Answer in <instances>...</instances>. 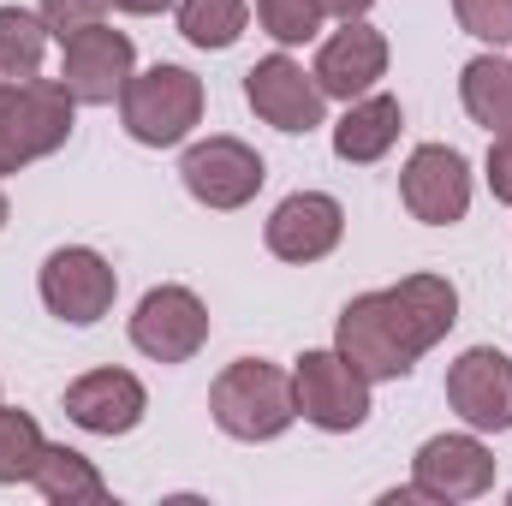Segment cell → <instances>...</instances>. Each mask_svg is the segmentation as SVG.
I'll list each match as a JSON object with an SVG mask.
<instances>
[{
  "mask_svg": "<svg viewBox=\"0 0 512 506\" xmlns=\"http://www.w3.org/2000/svg\"><path fill=\"white\" fill-rule=\"evenodd\" d=\"M6 221H12V203H6V179H0V233H6Z\"/></svg>",
  "mask_w": 512,
  "mask_h": 506,
  "instance_id": "f1b7e54d",
  "label": "cell"
},
{
  "mask_svg": "<svg viewBox=\"0 0 512 506\" xmlns=\"http://www.w3.org/2000/svg\"><path fill=\"white\" fill-rule=\"evenodd\" d=\"M292 399H298V423H310L322 435H358L376 411V381L346 352L316 346V352L292 358Z\"/></svg>",
  "mask_w": 512,
  "mask_h": 506,
  "instance_id": "5b68a950",
  "label": "cell"
},
{
  "mask_svg": "<svg viewBox=\"0 0 512 506\" xmlns=\"http://www.w3.org/2000/svg\"><path fill=\"white\" fill-rule=\"evenodd\" d=\"M173 24L191 48L203 54H227L245 30H251V0H179Z\"/></svg>",
  "mask_w": 512,
  "mask_h": 506,
  "instance_id": "ffe728a7",
  "label": "cell"
},
{
  "mask_svg": "<svg viewBox=\"0 0 512 506\" xmlns=\"http://www.w3.org/2000/svg\"><path fill=\"white\" fill-rule=\"evenodd\" d=\"M215 334V316L203 304L197 286L185 280H161L137 298V310L126 316V340L131 352H143L149 364H191Z\"/></svg>",
  "mask_w": 512,
  "mask_h": 506,
  "instance_id": "8992f818",
  "label": "cell"
},
{
  "mask_svg": "<svg viewBox=\"0 0 512 506\" xmlns=\"http://www.w3.org/2000/svg\"><path fill=\"white\" fill-rule=\"evenodd\" d=\"M42 447H48L42 423H36L24 405H6V399H0V489L30 483V471H36Z\"/></svg>",
  "mask_w": 512,
  "mask_h": 506,
  "instance_id": "7402d4cb",
  "label": "cell"
},
{
  "mask_svg": "<svg viewBox=\"0 0 512 506\" xmlns=\"http://www.w3.org/2000/svg\"><path fill=\"white\" fill-rule=\"evenodd\" d=\"M30 489H36L48 506H102V501H114V489H108V477L96 471V459L78 453V447H66V441H48V447H42L36 471H30Z\"/></svg>",
  "mask_w": 512,
  "mask_h": 506,
  "instance_id": "d6986e66",
  "label": "cell"
},
{
  "mask_svg": "<svg viewBox=\"0 0 512 506\" xmlns=\"http://www.w3.org/2000/svg\"><path fill=\"white\" fill-rule=\"evenodd\" d=\"M131 72H137V42L114 24H90V30L60 42V72L54 78L72 90L78 108H114L120 90L131 84Z\"/></svg>",
  "mask_w": 512,
  "mask_h": 506,
  "instance_id": "4fadbf2b",
  "label": "cell"
},
{
  "mask_svg": "<svg viewBox=\"0 0 512 506\" xmlns=\"http://www.w3.org/2000/svg\"><path fill=\"white\" fill-rule=\"evenodd\" d=\"M245 102H251V114L262 126L286 131V137H310V131L328 126V96H322L316 72L292 48L262 54L245 72Z\"/></svg>",
  "mask_w": 512,
  "mask_h": 506,
  "instance_id": "30bf717a",
  "label": "cell"
},
{
  "mask_svg": "<svg viewBox=\"0 0 512 506\" xmlns=\"http://www.w3.org/2000/svg\"><path fill=\"white\" fill-rule=\"evenodd\" d=\"M209 417L227 441L268 447L298 423V399H292V370L268 364V358H233L221 376L209 381Z\"/></svg>",
  "mask_w": 512,
  "mask_h": 506,
  "instance_id": "3957f363",
  "label": "cell"
},
{
  "mask_svg": "<svg viewBox=\"0 0 512 506\" xmlns=\"http://www.w3.org/2000/svg\"><path fill=\"white\" fill-rule=\"evenodd\" d=\"M120 126L131 143L143 149H185L203 114H209V90L191 66H173V60H155L143 72H131V84L120 90Z\"/></svg>",
  "mask_w": 512,
  "mask_h": 506,
  "instance_id": "7a4b0ae2",
  "label": "cell"
},
{
  "mask_svg": "<svg viewBox=\"0 0 512 506\" xmlns=\"http://www.w3.org/2000/svg\"><path fill=\"white\" fill-rule=\"evenodd\" d=\"M370 6H376V0H322L328 18H370Z\"/></svg>",
  "mask_w": 512,
  "mask_h": 506,
  "instance_id": "83f0119b",
  "label": "cell"
},
{
  "mask_svg": "<svg viewBox=\"0 0 512 506\" xmlns=\"http://www.w3.org/2000/svg\"><path fill=\"white\" fill-rule=\"evenodd\" d=\"M262 245H268L274 262H292V268L328 262L346 245V203L334 191H292V197H280L268 209Z\"/></svg>",
  "mask_w": 512,
  "mask_h": 506,
  "instance_id": "7c38bea8",
  "label": "cell"
},
{
  "mask_svg": "<svg viewBox=\"0 0 512 506\" xmlns=\"http://www.w3.org/2000/svg\"><path fill=\"white\" fill-rule=\"evenodd\" d=\"M453 24L483 48H512V0H453Z\"/></svg>",
  "mask_w": 512,
  "mask_h": 506,
  "instance_id": "cb8c5ba5",
  "label": "cell"
},
{
  "mask_svg": "<svg viewBox=\"0 0 512 506\" xmlns=\"http://www.w3.org/2000/svg\"><path fill=\"white\" fill-rule=\"evenodd\" d=\"M411 489L429 506H465L495 489V447L477 429H441L411 453Z\"/></svg>",
  "mask_w": 512,
  "mask_h": 506,
  "instance_id": "9c48e42d",
  "label": "cell"
},
{
  "mask_svg": "<svg viewBox=\"0 0 512 506\" xmlns=\"http://www.w3.org/2000/svg\"><path fill=\"white\" fill-rule=\"evenodd\" d=\"M78 131V102L60 78H18L0 84V179L60 155Z\"/></svg>",
  "mask_w": 512,
  "mask_h": 506,
  "instance_id": "277c9868",
  "label": "cell"
},
{
  "mask_svg": "<svg viewBox=\"0 0 512 506\" xmlns=\"http://www.w3.org/2000/svg\"><path fill=\"white\" fill-rule=\"evenodd\" d=\"M60 405H66V417L84 429V435H131L143 417H149V387L131 376V370H84L78 381H66V393H60Z\"/></svg>",
  "mask_w": 512,
  "mask_h": 506,
  "instance_id": "2e32d148",
  "label": "cell"
},
{
  "mask_svg": "<svg viewBox=\"0 0 512 506\" xmlns=\"http://www.w3.org/2000/svg\"><path fill=\"white\" fill-rule=\"evenodd\" d=\"M36 298L54 322L66 328H96L102 316H114L120 298V274L96 245H54L36 268Z\"/></svg>",
  "mask_w": 512,
  "mask_h": 506,
  "instance_id": "ba28073f",
  "label": "cell"
},
{
  "mask_svg": "<svg viewBox=\"0 0 512 506\" xmlns=\"http://www.w3.org/2000/svg\"><path fill=\"white\" fill-rule=\"evenodd\" d=\"M114 12H126V18H161V12H173L179 0H108Z\"/></svg>",
  "mask_w": 512,
  "mask_h": 506,
  "instance_id": "4316f807",
  "label": "cell"
},
{
  "mask_svg": "<svg viewBox=\"0 0 512 506\" xmlns=\"http://www.w3.org/2000/svg\"><path fill=\"white\" fill-rule=\"evenodd\" d=\"M251 12H256L262 36H268L274 48H310V42H322V30H328L322 0H251Z\"/></svg>",
  "mask_w": 512,
  "mask_h": 506,
  "instance_id": "603a6c76",
  "label": "cell"
},
{
  "mask_svg": "<svg viewBox=\"0 0 512 506\" xmlns=\"http://www.w3.org/2000/svg\"><path fill=\"white\" fill-rule=\"evenodd\" d=\"M36 12H42V24H48V36L54 42H66V36H78V30H90V24H108V0H36Z\"/></svg>",
  "mask_w": 512,
  "mask_h": 506,
  "instance_id": "d4e9b609",
  "label": "cell"
},
{
  "mask_svg": "<svg viewBox=\"0 0 512 506\" xmlns=\"http://www.w3.org/2000/svg\"><path fill=\"white\" fill-rule=\"evenodd\" d=\"M387 66H393V42L370 18H340V30H328L316 42V60H310L328 102H358V96L382 90Z\"/></svg>",
  "mask_w": 512,
  "mask_h": 506,
  "instance_id": "5bb4252c",
  "label": "cell"
},
{
  "mask_svg": "<svg viewBox=\"0 0 512 506\" xmlns=\"http://www.w3.org/2000/svg\"><path fill=\"white\" fill-rule=\"evenodd\" d=\"M179 185L197 209H215V215H233V209H251L256 191L268 185V161L256 155L245 137H191L185 155H179Z\"/></svg>",
  "mask_w": 512,
  "mask_h": 506,
  "instance_id": "52a82bcc",
  "label": "cell"
},
{
  "mask_svg": "<svg viewBox=\"0 0 512 506\" xmlns=\"http://www.w3.org/2000/svg\"><path fill=\"white\" fill-rule=\"evenodd\" d=\"M447 405L477 435H512V358L501 346H465L447 364Z\"/></svg>",
  "mask_w": 512,
  "mask_h": 506,
  "instance_id": "9a60e30c",
  "label": "cell"
},
{
  "mask_svg": "<svg viewBox=\"0 0 512 506\" xmlns=\"http://www.w3.org/2000/svg\"><path fill=\"white\" fill-rule=\"evenodd\" d=\"M453 328H459V286L447 274H405L393 286H370L340 304L334 352H346L382 387V381H405Z\"/></svg>",
  "mask_w": 512,
  "mask_h": 506,
  "instance_id": "6da1fadb",
  "label": "cell"
},
{
  "mask_svg": "<svg viewBox=\"0 0 512 506\" xmlns=\"http://www.w3.org/2000/svg\"><path fill=\"white\" fill-rule=\"evenodd\" d=\"M48 24L42 12L30 6H0V84H18V78H36L42 60H48Z\"/></svg>",
  "mask_w": 512,
  "mask_h": 506,
  "instance_id": "44dd1931",
  "label": "cell"
},
{
  "mask_svg": "<svg viewBox=\"0 0 512 506\" xmlns=\"http://www.w3.org/2000/svg\"><path fill=\"white\" fill-rule=\"evenodd\" d=\"M471 197H477V173L465 161V149L453 143H417L399 167V203L411 221L423 227H459L471 215Z\"/></svg>",
  "mask_w": 512,
  "mask_h": 506,
  "instance_id": "8fae6325",
  "label": "cell"
},
{
  "mask_svg": "<svg viewBox=\"0 0 512 506\" xmlns=\"http://www.w3.org/2000/svg\"><path fill=\"white\" fill-rule=\"evenodd\" d=\"M483 185L495 191V203L512 209V131H495L489 137V155H483Z\"/></svg>",
  "mask_w": 512,
  "mask_h": 506,
  "instance_id": "484cf974",
  "label": "cell"
},
{
  "mask_svg": "<svg viewBox=\"0 0 512 506\" xmlns=\"http://www.w3.org/2000/svg\"><path fill=\"white\" fill-rule=\"evenodd\" d=\"M399 131H405V102L387 96V90H370V96L346 102V114L328 126V143L346 167H376V161L393 155Z\"/></svg>",
  "mask_w": 512,
  "mask_h": 506,
  "instance_id": "e0dca14e",
  "label": "cell"
},
{
  "mask_svg": "<svg viewBox=\"0 0 512 506\" xmlns=\"http://www.w3.org/2000/svg\"><path fill=\"white\" fill-rule=\"evenodd\" d=\"M459 108L489 137L512 131V54L507 48H483V54H471L459 66Z\"/></svg>",
  "mask_w": 512,
  "mask_h": 506,
  "instance_id": "ac0fdd59",
  "label": "cell"
}]
</instances>
